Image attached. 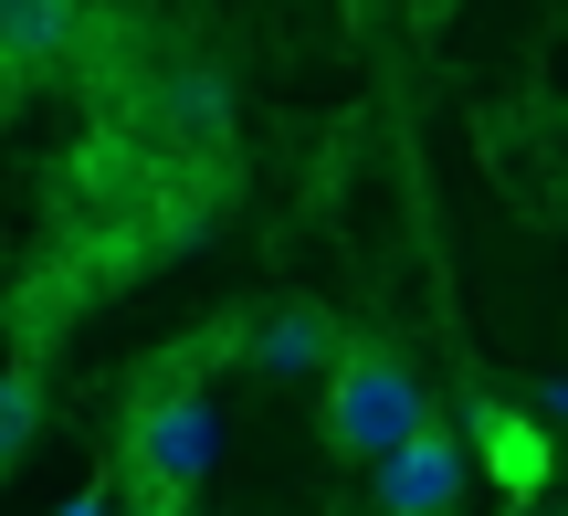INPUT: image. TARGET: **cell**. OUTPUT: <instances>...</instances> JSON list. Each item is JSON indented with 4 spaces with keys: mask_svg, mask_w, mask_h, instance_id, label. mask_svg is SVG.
Here are the masks:
<instances>
[{
    "mask_svg": "<svg viewBox=\"0 0 568 516\" xmlns=\"http://www.w3.org/2000/svg\"><path fill=\"white\" fill-rule=\"evenodd\" d=\"M516 516H568V485H548V496H537V506H516Z\"/></svg>",
    "mask_w": 568,
    "mask_h": 516,
    "instance_id": "8fae6325",
    "label": "cell"
},
{
    "mask_svg": "<svg viewBox=\"0 0 568 516\" xmlns=\"http://www.w3.org/2000/svg\"><path fill=\"white\" fill-rule=\"evenodd\" d=\"M316 422H326V443H337L347 464H389L410 433H432V391H422V370H410L400 348H379V337H347V358L316 380Z\"/></svg>",
    "mask_w": 568,
    "mask_h": 516,
    "instance_id": "7a4b0ae2",
    "label": "cell"
},
{
    "mask_svg": "<svg viewBox=\"0 0 568 516\" xmlns=\"http://www.w3.org/2000/svg\"><path fill=\"white\" fill-rule=\"evenodd\" d=\"M63 516H126V506H105V485H84V496L63 506Z\"/></svg>",
    "mask_w": 568,
    "mask_h": 516,
    "instance_id": "30bf717a",
    "label": "cell"
},
{
    "mask_svg": "<svg viewBox=\"0 0 568 516\" xmlns=\"http://www.w3.org/2000/svg\"><path fill=\"white\" fill-rule=\"evenodd\" d=\"M527 401H537V412H558V422H568V380H537Z\"/></svg>",
    "mask_w": 568,
    "mask_h": 516,
    "instance_id": "9c48e42d",
    "label": "cell"
},
{
    "mask_svg": "<svg viewBox=\"0 0 568 516\" xmlns=\"http://www.w3.org/2000/svg\"><path fill=\"white\" fill-rule=\"evenodd\" d=\"M32 433H42V380L32 370H0V464H11Z\"/></svg>",
    "mask_w": 568,
    "mask_h": 516,
    "instance_id": "ba28073f",
    "label": "cell"
},
{
    "mask_svg": "<svg viewBox=\"0 0 568 516\" xmlns=\"http://www.w3.org/2000/svg\"><path fill=\"white\" fill-rule=\"evenodd\" d=\"M474 464H485V454H474L453 422H432V433H410L389 464H368V506H379V516H464Z\"/></svg>",
    "mask_w": 568,
    "mask_h": 516,
    "instance_id": "3957f363",
    "label": "cell"
},
{
    "mask_svg": "<svg viewBox=\"0 0 568 516\" xmlns=\"http://www.w3.org/2000/svg\"><path fill=\"white\" fill-rule=\"evenodd\" d=\"M222 348L243 358V370H264V380H326L347 358V327L316 316V306H264V316H243V327H222Z\"/></svg>",
    "mask_w": 568,
    "mask_h": 516,
    "instance_id": "5b68a950",
    "label": "cell"
},
{
    "mask_svg": "<svg viewBox=\"0 0 568 516\" xmlns=\"http://www.w3.org/2000/svg\"><path fill=\"white\" fill-rule=\"evenodd\" d=\"M148 148H169V159H222L232 148V95L211 63H159L148 74Z\"/></svg>",
    "mask_w": 568,
    "mask_h": 516,
    "instance_id": "277c9868",
    "label": "cell"
},
{
    "mask_svg": "<svg viewBox=\"0 0 568 516\" xmlns=\"http://www.w3.org/2000/svg\"><path fill=\"white\" fill-rule=\"evenodd\" d=\"M474 454H485V475L506 485L516 506H537L548 485H568L558 475V443L537 433V401H527V412H516V401H485V412H474Z\"/></svg>",
    "mask_w": 568,
    "mask_h": 516,
    "instance_id": "8992f818",
    "label": "cell"
},
{
    "mask_svg": "<svg viewBox=\"0 0 568 516\" xmlns=\"http://www.w3.org/2000/svg\"><path fill=\"white\" fill-rule=\"evenodd\" d=\"M84 42V0H0V74L42 84Z\"/></svg>",
    "mask_w": 568,
    "mask_h": 516,
    "instance_id": "52a82bcc",
    "label": "cell"
},
{
    "mask_svg": "<svg viewBox=\"0 0 568 516\" xmlns=\"http://www.w3.org/2000/svg\"><path fill=\"white\" fill-rule=\"evenodd\" d=\"M169 516H201V506H169Z\"/></svg>",
    "mask_w": 568,
    "mask_h": 516,
    "instance_id": "7c38bea8",
    "label": "cell"
},
{
    "mask_svg": "<svg viewBox=\"0 0 568 516\" xmlns=\"http://www.w3.org/2000/svg\"><path fill=\"white\" fill-rule=\"evenodd\" d=\"M211 464H222V401L201 391V370L180 358H159V370L126 391L116 412V485L138 506H190L211 485Z\"/></svg>",
    "mask_w": 568,
    "mask_h": 516,
    "instance_id": "6da1fadb",
    "label": "cell"
}]
</instances>
